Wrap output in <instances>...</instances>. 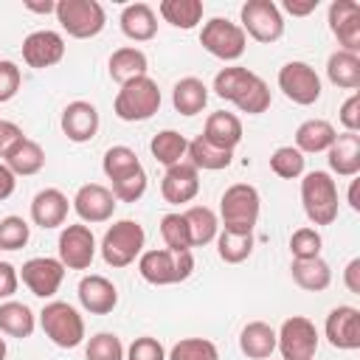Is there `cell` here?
Here are the masks:
<instances>
[{"mask_svg":"<svg viewBox=\"0 0 360 360\" xmlns=\"http://www.w3.org/2000/svg\"><path fill=\"white\" fill-rule=\"evenodd\" d=\"M262 211L259 188L250 183H233L219 197V228L233 233H253Z\"/></svg>","mask_w":360,"mask_h":360,"instance_id":"obj_1","label":"cell"},{"mask_svg":"<svg viewBox=\"0 0 360 360\" xmlns=\"http://www.w3.org/2000/svg\"><path fill=\"white\" fill-rule=\"evenodd\" d=\"M138 273L146 284L155 287L180 284L194 273V256L191 250H169V248L143 250L138 256Z\"/></svg>","mask_w":360,"mask_h":360,"instance_id":"obj_2","label":"cell"},{"mask_svg":"<svg viewBox=\"0 0 360 360\" xmlns=\"http://www.w3.org/2000/svg\"><path fill=\"white\" fill-rule=\"evenodd\" d=\"M160 87L152 76H138L127 84H121V90L115 93V101H112V112L127 121V124H135V121H149L158 110H160Z\"/></svg>","mask_w":360,"mask_h":360,"instance_id":"obj_3","label":"cell"},{"mask_svg":"<svg viewBox=\"0 0 360 360\" xmlns=\"http://www.w3.org/2000/svg\"><path fill=\"white\" fill-rule=\"evenodd\" d=\"M301 205L312 225H332L338 219V183L329 172H307L301 180Z\"/></svg>","mask_w":360,"mask_h":360,"instance_id":"obj_4","label":"cell"},{"mask_svg":"<svg viewBox=\"0 0 360 360\" xmlns=\"http://www.w3.org/2000/svg\"><path fill=\"white\" fill-rule=\"evenodd\" d=\"M143 245H146L143 225L135 222V219H118V222H112L104 231L98 250H101L104 264H110V267H129L143 253Z\"/></svg>","mask_w":360,"mask_h":360,"instance_id":"obj_5","label":"cell"},{"mask_svg":"<svg viewBox=\"0 0 360 360\" xmlns=\"http://www.w3.org/2000/svg\"><path fill=\"white\" fill-rule=\"evenodd\" d=\"M39 326L45 338L59 349H76L84 343V318L68 301H48L39 312Z\"/></svg>","mask_w":360,"mask_h":360,"instance_id":"obj_6","label":"cell"},{"mask_svg":"<svg viewBox=\"0 0 360 360\" xmlns=\"http://www.w3.org/2000/svg\"><path fill=\"white\" fill-rule=\"evenodd\" d=\"M53 14L62 31L73 39H93L107 25V14L98 0H59Z\"/></svg>","mask_w":360,"mask_h":360,"instance_id":"obj_7","label":"cell"},{"mask_svg":"<svg viewBox=\"0 0 360 360\" xmlns=\"http://www.w3.org/2000/svg\"><path fill=\"white\" fill-rule=\"evenodd\" d=\"M239 28L256 42H276L284 37V14L273 0H248L239 8Z\"/></svg>","mask_w":360,"mask_h":360,"instance_id":"obj_8","label":"cell"},{"mask_svg":"<svg viewBox=\"0 0 360 360\" xmlns=\"http://www.w3.org/2000/svg\"><path fill=\"white\" fill-rule=\"evenodd\" d=\"M200 45L222 62H236L248 48V37L239 22H231L228 17H211L208 22H202Z\"/></svg>","mask_w":360,"mask_h":360,"instance_id":"obj_9","label":"cell"},{"mask_svg":"<svg viewBox=\"0 0 360 360\" xmlns=\"http://www.w3.org/2000/svg\"><path fill=\"white\" fill-rule=\"evenodd\" d=\"M276 349L284 360H315L318 352V329L309 318L292 315L276 332Z\"/></svg>","mask_w":360,"mask_h":360,"instance_id":"obj_10","label":"cell"},{"mask_svg":"<svg viewBox=\"0 0 360 360\" xmlns=\"http://www.w3.org/2000/svg\"><path fill=\"white\" fill-rule=\"evenodd\" d=\"M278 90L298 107H309L321 98V76L312 65L292 59L278 70Z\"/></svg>","mask_w":360,"mask_h":360,"instance_id":"obj_11","label":"cell"},{"mask_svg":"<svg viewBox=\"0 0 360 360\" xmlns=\"http://www.w3.org/2000/svg\"><path fill=\"white\" fill-rule=\"evenodd\" d=\"M96 236L90 231V225L79 222V225H65L56 242L59 250V262L65 264V270H87L96 259Z\"/></svg>","mask_w":360,"mask_h":360,"instance_id":"obj_12","label":"cell"},{"mask_svg":"<svg viewBox=\"0 0 360 360\" xmlns=\"http://www.w3.org/2000/svg\"><path fill=\"white\" fill-rule=\"evenodd\" d=\"M62 278H65V264L53 256H34L22 262L20 270V281L37 298H53L62 287Z\"/></svg>","mask_w":360,"mask_h":360,"instance_id":"obj_13","label":"cell"},{"mask_svg":"<svg viewBox=\"0 0 360 360\" xmlns=\"http://www.w3.org/2000/svg\"><path fill=\"white\" fill-rule=\"evenodd\" d=\"M70 205H73V211L79 214V219H82L84 225H87V222H90V225H98V222L112 219L118 200L112 197V191H110L107 186H101V183H84V186H79V191L73 194Z\"/></svg>","mask_w":360,"mask_h":360,"instance_id":"obj_14","label":"cell"},{"mask_svg":"<svg viewBox=\"0 0 360 360\" xmlns=\"http://www.w3.org/2000/svg\"><path fill=\"white\" fill-rule=\"evenodd\" d=\"M323 335L332 349H340V352L360 349V309L352 304H338L335 309H329Z\"/></svg>","mask_w":360,"mask_h":360,"instance_id":"obj_15","label":"cell"},{"mask_svg":"<svg viewBox=\"0 0 360 360\" xmlns=\"http://www.w3.org/2000/svg\"><path fill=\"white\" fill-rule=\"evenodd\" d=\"M329 31L338 39L340 51H360V3L357 0H332L329 3Z\"/></svg>","mask_w":360,"mask_h":360,"instance_id":"obj_16","label":"cell"},{"mask_svg":"<svg viewBox=\"0 0 360 360\" xmlns=\"http://www.w3.org/2000/svg\"><path fill=\"white\" fill-rule=\"evenodd\" d=\"M62 56H65V39H62L59 31L39 28V31H31V34L22 39V62H25L28 68L45 70V68L59 65Z\"/></svg>","mask_w":360,"mask_h":360,"instance_id":"obj_17","label":"cell"},{"mask_svg":"<svg viewBox=\"0 0 360 360\" xmlns=\"http://www.w3.org/2000/svg\"><path fill=\"white\" fill-rule=\"evenodd\" d=\"M76 295H79L82 309H87L90 315H110L118 307V287L107 276H98V273L84 276L76 287Z\"/></svg>","mask_w":360,"mask_h":360,"instance_id":"obj_18","label":"cell"},{"mask_svg":"<svg viewBox=\"0 0 360 360\" xmlns=\"http://www.w3.org/2000/svg\"><path fill=\"white\" fill-rule=\"evenodd\" d=\"M59 124H62V132H65L68 141H73V143H87V141L96 138L101 118H98L96 104L79 98V101H70V104L62 110V121H59Z\"/></svg>","mask_w":360,"mask_h":360,"instance_id":"obj_19","label":"cell"},{"mask_svg":"<svg viewBox=\"0 0 360 360\" xmlns=\"http://www.w3.org/2000/svg\"><path fill=\"white\" fill-rule=\"evenodd\" d=\"M197 191H200V172L188 160L166 169V174L160 180V194L166 202H172V205L191 202L197 197Z\"/></svg>","mask_w":360,"mask_h":360,"instance_id":"obj_20","label":"cell"},{"mask_svg":"<svg viewBox=\"0 0 360 360\" xmlns=\"http://www.w3.org/2000/svg\"><path fill=\"white\" fill-rule=\"evenodd\" d=\"M68 211H70V202L59 188H42L31 200V222L39 225L42 231L65 225Z\"/></svg>","mask_w":360,"mask_h":360,"instance_id":"obj_21","label":"cell"},{"mask_svg":"<svg viewBox=\"0 0 360 360\" xmlns=\"http://www.w3.org/2000/svg\"><path fill=\"white\" fill-rule=\"evenodd\" d=\"M326 160L338 177H357L360 174V135L357 132L335 135L332 146L326 149Z\"/></svg>","mask_w":360,"mask_h":360,"instance_id":"obj_22","label":"cell"},{"mask_svg":"<svg viewBox=\"0 0 360 360\" xmlns=\"http://www.w3.org/2000/svg\"><path fill=\"white\" fill-rule=\"evenodd\" d=\"M121 34L132 42H149L158 34V14L149 3H129L118 17Z\"/></svg>","mask_w":360,"mask_h":360,"instance_id":"obj_23","label":"cell"},{"mask_svg":"<svg viewBox=\"0 0 360 360\" xmlns=\"http://www.w3.org/2000/svg\"><path fill=\"white\" fill-rule=\"evenodd\" d=\"M202 138L217 146V149H225V152H233L242 141V121L239 115L233 112H225V110H217L205 118V127H202Z\"/></svg>","mask_w":360,"mask_h":360,"instance_id":"obj_24","label":"cell"},{"mask_svg":"<svg viewBox=\"0 0 360 360\" xmlns=\"http://www.w3.org/2000/svg\"><path fill=\"white\" fill-rule=\"evenodd\" d=\"M107 70H110V79L118 82V84H127L138 76H146L149 70V59L141 48L135 45H124V48H115L110 53V62H107Z\"/></svg>","mask_w":360,"mask_h":360,"instance_id":"obj_25","label":"cell"},{"mask_svg":"<svg viewBox=\"0 0 360 360\" xmlns=\"http://www.w3.org/2000/svg\"><path fill=\"white\" fill-rule=\"evenodd\" d=\"M335 127L326 121V118H307L298 124L295 129V149L301 155H318V152H326L335 141Z\"/></svg>","mask_w":360,"mask_h":360,"instance_id":"obj_26","label":"cell"},{"mask_svg":"<svg viewBox=\"0 0 360 360\" xmlns=\"http://www.w3.org/2000/svg\"><path fill=\"white\" fill-rule=\"evenodd\" d=\"M239 349L250 360H267L276 352V329L264 321H250L239 332Z\"/></svg>","mask_w":360,"mask_h":360,"instance_id":"obj_27","label":"cell"},{"mask_svg":"<svg viewBox=\"0 0 360 360\" xmlns=\"http://www.w3.org/2000/svg\"><path fill=\"white\" fill-rule=\"evenodd\" d=\"M290 276L307 292H323L332 284V267L321 256H315V259H292Z\"/></svg>","mask_w":360,"mask_h":360,"instance_id":"obj_28","label":"cell"},{"mask_svg":"<svg viewBox=\"0 0 360 360\" xmlns=\"http://www.w3.org/2000/svg\"><path fill=\"white\" fill-rule=\"evenodd\" d=\"M172 104L180 115H197L205 110L208 104V87L202 79L197 76H183L180 82H174L172 87Z\"/></svg>","mask_w":360,"mask_h":360,"instance_id":"obj_29","label":"cell"},{"mask_svg":"<svg viewBox=\"0 0 360 360\" xmlns=\"http://www.w3.org/2000/svg\"><path fill=\"white\" fill-rule=\"evenodd\" d=\"M37 329V315L22 301H3L0 304V332L8 338H31Z\"/></svg>","mask_w":360,"mask_h":360,"instance_id":"obj_30","label":"cell"},{"mask_svg":"<svg viewBox=\"0 0 360 360\" xmlns=\"http://www.w3.org/2000/svg\"><path fill=\"white\" fill-rule=\"evenodd\" d=\"M326 79L335 87L343 90H357L360 87V53H349V51H335L326 59Z\"/></svg>","mask_w":360,"mask_h":360,"instance_id":"obj_31","label":"cell"},{"mask_svg":"<svg viewBox=\"0 0 360 360\" xmlns=\"http://www.w3.org/2000/svg\"><path fill=\"white\" fill-rule=\"evenodd\" d=\"M253 82H256V73H253V70H248V68H242V65H231V68H222V70L214 76V93H217L219 98L236 104V101L248 93V87H250Z\"/></svg>","mask_w":360,"mask_h":360,"instance_id":"obj_32","label":"cell"},{"mask_svg":"<svg viewBox=\"0 0 360 360\" xmlns=\"http://www.w3.org/2000/svg\"><path fill=\"white\" fill-rule=\"evenodd\" d=\"M183 219L188 225L191 248H202V245L214 242L217 233H219V217L208 205H191V208H186L183 211Z\"/></svg>","mask_w":360,"mask_h":360,"instance_id":"obj_33","label":"cell"},{"mask_svg":"<svg viewBox=\"0 0 360 360\" xmlns=\"http://www.w3.org/2000/svg\"><path fill=\"white\" fill-rule=\"evenodd\" d=\"M158 14L174 25V28H183V31H191L202 22V14H205V6L202 0H163L158 6Z\"/></svg>","mask_w":360,"mask_h":360,"instance_id":"obj_34","label":"cell"},{"mask_svg":"<svg viewBox=\"0 0 360 360\" xmlns=\"http://www.w3.org/2000/svg\"><path fill=\"white\" fill-rule=\"evenodd\" d=\"M186 158L188 163L200 172H219V169H228L231 160H233V152H225V149H217L211 146L202 135H197L194 141H188V149H186Z\"/></svg>","mask_w":360,"mask_h":360,"instance_id":"obj_35","label":"cell"},{"mask_svg":"<svg viewBox=\"0 0 360 360\" xmlns=\"http://www.w3.org/2000/svg\"><path fill=\"white\" fill-rule=\"evenodd\" d=\"M3 163L8 166V172L14 177H31V174H39L42 172V166H45V149L37 141L25 138Z\"/></svg>","mask_w":360,"mask_h":360,"instance_id":"obj_36","label":"cell"},{"mask_svg":"<svg viewBox=\"0 0 360 360\" xmlns=\"http://www.w3.org/2000/svg\"><path fill=\"white\" fill-rule=\"evenodd\" d=\"M186 149H188V141L186 135H180L177 129H160L152 141H149V152L158 163H163L166 169L174 166V163H183L186 160Z\"/></svg>","mask_w":360,"mask_h":360,"instance_id":"obj_37","label":"cell"},{"mask_svg":"<svg viewBox=\"0 0 360 360\" xmlns=\"http://www.w3.org/2000/svg\"><path fill=\"white\" fill-rule=\"evenodd\" d=\"M217 253L225 264H242L253 253V233H233V231H219L217 233Z\"/></svg>","mask_w":360,"mask_h":360,"instance_id":"obj_38","label":"cell"},{"mask_svg":"<svg viewBox=\"0 0 360 360\" xmlns=\"http://www.w3.org/2000/svg\"><path fill=\"white\" fill-rule=\"evenodd\" d=\"M101 169H104L107 180L112 183V180H121V177H127V174H132V172H138V169H143V166H141L135 149L118 143V146H110V149L104 152Z\"/></svg>","mask_w":360,"mask_h":360,"instance_id":"obj_39","label":"cell"},{"mask_svg":"<svg viewBox=\"0 0 360 360\" xmlns=\"http://www.w3.org/2000/svg\"><path fill=\"white\" fill-rule=\"evenodd\" d=\"M166 360H219V349L208 338H183L166 352Z\"/></svg>","mask_w":360,"mask_h":360,"instance_id":"obj_40","label":"cell"},{"mask_svg":"<svg viewBox=\"0 0 360 360\" xmlns=\"http://www.w3.org/2000/svg\"><path fill=\"white\" fill-rule=\"evenodd\" d=\"M304 166H307V158L295 149V146H278L273 155H270V172L281 180H295L304 174Z\"/></svg>","mask_w":360,"mask_h":360,"instance_id":"obj_41","label":"cell"},{"mask_svg":"<svg viewBox=\"0 0 360 360\" xmlns=\"http://www.w3.org/2000/svg\"><path fill=\"white\" fill-rule=\"evenodd\" d=\"M160 236L169 250H191V236H188L183 211H172L160 217Z\"/></svg>","mask_w":360,"mask_h":360,"instance_id":"obj_42","label":"cell"},{"mask_svg":"<svg viewBox=\"0 0 360 360\" xmlns=\"http://www.w3.org/2000/svg\"><path fill=\"white\" fill-rule=\"evenodd\" d=\"M124 343L112 332H96L84 346V360H124Z\"/></svg>","mask_w":360,"mask_h":360,"instance_id":"obj_43","label":"cell"},{"mask_svg":"<svg viewBox=\"0 0 360 360\" xmlns=\"http://www.w3.org/2000/svg\"><path fill=\"white\" fill-rule=\"evenodd\" d=\"M31 239V225L17 217V214H8L0 219V250H20L25 248Z\"/></svg>","mask_w":360,"mask_h":360,"instance_id":"obj_44","label":"cell"},{"mask_svg":"<svg viewBox=\"0 0 360 360\" xmlns=\"http://www.w3.org/2000/svg\"><path fill=\"white\" fill-rule=\"evenodd\" d=\"M321 248H323V239H321L318 228L304 225V228L292 231V236H290L292 259H315V256H321Z\"/></svg>","mask_w":360,"mask_h":360,"instance_id":"obj_45","label":"cell"},{"mask_svg":"<svg viewBox=\"0 0 360 360\" xmlns=\"http://www.w3.org/2000/svg\"><path fill=\"white\" fill-rule=\"evenodd\" d=\"M146 172L143 169H138V172H132V174H127V177H121V180H112V186H110V191H112V197L118 200V202H138L143 194H146Z\"/></svg>","mask_w":360,"mask_h":360,"instance_id":"obj_46","label":"cell"},{"mask_svg":"<svg viewBox=\"0 0 360 360\" xmlns=\"http://www.w3.org/2000/svg\"><path fill=\"white\" fill-rule=\"evenodd\" d=\"M270 101H273V96H270V87H267V82L262 79V76H256V82L248 87V93L236 101V107H239V112H248V115H262L267 107H270Z\"/></svg>","mask_w":360,"mask_h":360,"instance_id":"obj_47","label":"cell"},{"mask_svg":"<svg viewBox=\"0 0 360 360\" xmlns=\"http://www.w3.org/2000/svg\"><path fill=\"white\" fill-rule=\"evenodd\" d=\"M124 360H166V349H163V343L158 338L141 335L127 346Z\"/></svg>","mask_w":360,"mask_h":360,"instance_id":"obj_48","label":"cell"},{"mask_svg":"<svg viewBox=\"0 0 360 360\" xmlns=\"http://www.w3.org/2000/svg\"><path fill=\"white\" fill-rule=\"evenodd\" d=\"M22 84V73L11 59H0V104L11 101L20 93Z\"/></svg>","mask_w":360,"mask_h":360,"instance_id":"obj_49","label":"cell"},{"mask_svg":"<svg viewBox=\"0 0 360 360\" xmlns=\"http://www.w3.org/2000/svg\"><path fill=\"white\" fill-rule=\"evenodd\" d=\"M338 118L343 124V132H360V93L357 90L340 104Z\"/></svg>","mask_w":360,"mask_h":360,"instance_id":"obj_50","label":"cell"},{"mask_svg":"<svg viewBox=\"0 0 360 360\" xmlns=\"http://www.w3.org/2000/svg\"><path fill=\"white\" fill-rule=\"evenodd\" d=\"M25 141V132L14 121H0V158L6 160L20 143Z\"/></svg>","mask_w":360,"mask_h":360,"instance_id":"obj_51","label":"cell"},{"mask_svg":"<svg viewBox=\"0 0 360 360\" xmlns=\"http://www.w3.org/2000/svg\"><path fill=\"white\" fill-rule=\"evenodd\" d=\"M20 287V270L11 262H0V301H8Z\"/></svg>","mask_w":360,"mask_h":360,"instance_id":"obj_52","label":"cell"},{"mask_svg":"<svg viewBox=\"0 0 360 360\" xmlns=\"http://www.w3.org/2000/svg\"><path fill=\"white\" fill-rule=\"evenodd\" d=\"M318 6H321V0H284L278 8H284L292 17H309Z\"/></svg>","mask_w":360,"mask_h":360,"instance_id":"obj_53","label":"cell"},{"mask_svg":"<svg viewBox=\"0 0 360 360\" xmlns=\"http://www.w3.org/2000/svg\"><path fill=\"white\" fill-rule=\"evenodd\" d=\"M343 284L349 292L360 295V256H354L346 267H343Z\"/></svg>","mask_w":360,"mask_h":360,"instance_id":"obj_54","label":"cell"},{"mask_svg":"<svg viewBox=\"0 0 360 360\" xmlns=\"http://www.w3.org/2000/svg\"><path fill=\"white\" fill-rule=\"evenodd\" d=\"M14 186H17V177L8 172L6 163H0V202L8 200V197L14 194Z\"/></svg>","mask_w":360,"mask_h":360,"instance_id":"obj_55","label":"cell"},{"mask_svg":"<svg viewBox=\"0 0 360 360\" xmlns=\"http://www.w3.org/2000/svg\"><path fill=\"white\" fill-rule=\"evenodd\" d=\"M28 11H34V14H51V11H56V3L53 0H45V3H37V0H25L22 3Z\"/></svg>","mask_w":360,"mask_h":360,"instance_id":"obj_56","label":"cell"},{"mask_svg":"<svg viewBox=\"0 0 360 360\" xmlns=\"http://www.w3.org/2000/svg\"><path fill=\"white\" fill-rule=\"evenodd\" d=\"M349 180H352L349 183V197H346L349 200V208L352 211H360V194H357L360 191V177H349Z\"/></svg>","mask_w":360,"mask_h":360,"instance_id":"obj_57","label":"cell"},{"mask_svg":"<svg viewBox=\"0 0 360 360\" xmlns=\"http://www.w3.org/2000/svg\"><path fill=\"white\" fill-rule=\"evenodd\" d=\"M0 360H6V340L0 338Z\"/></svg>","mask_w":360,"mask_h":360,"instance_id":"obj_58","label":"cell"},{"mask_svg":"<svg viewBox=\"0 0 360 360\" xmlns=\"http://www.w3.org/2000/svg\"><path fill=\"white\" fill-rule=\"evenodd\" d=\"M0 121H3V118H0Z\"/></svg>","mask_w":360,"mask_h":360,"instance_id":"obj_59","label":"cell"}]
</instances>
